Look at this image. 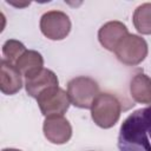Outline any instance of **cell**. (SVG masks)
Masks as SVG:
<instances>
[{
    "instance_id": "cell-1",
    "label": "cell",
    "mask_w": 151,
    "mask_h": 151,
    "mask_svg": "<svg viewBox=\"0 0 151 151\" xmlns=\"http://www.w3.org/2000/svg\"><path fill=\"white\" fill-rule=\"evenodd\" d=\"M119 151H151V106L129 114L118 134Z\"/></svg>"
},
{
    "instance_id": "cell-2",
    "label": "cell",
    "mask_w": 151,
    "mask_h": 151,
    "mask_svg": "<svg viewBox=\"0 0 151 151\" xmlns=\"http://www.w3.org/2000/svg\"><path fill=\"white\" fill-rule=\"evenodd\" d=\"M122 105L118 98L111 93H99L91 106V117L101 129H110L119 120Z\"/></svg>"
},
{
    "instance_id": "cell-3",
    "label": "cell",
    "mask_w": 151,
    "mask_h": 151,
    "mask_svg": "<svg viewBox=\"0 0 151 151\" xmlns=\"http://www.w3.org/2000/svg\"><path fill=\"white\" fill-rule=\"evenodd\" d=\"M99 93L98 83L90 77H76L67 83V94L71 104L76 107L91 109Z\"/></svg>"
},
{
    "instance_id": "cell-4",
    "label": "cell",
    "mask_w": 151,
    "mask_h": 151,
    "mask_svg": "<svg viewBox=\"0 0 151 151\" xmlns=\"http://www.w3.org/2000/svg\"><path fill=\"white\" fill-rule=\"evenodd\" d=\"M147 52L149 48L145 39L131 33L124 37L114 50L117 59L129 66L139 65L146 58Z\"/></svg>"
},
{
    "instance_id": "cell-5",
    "label": "cell",
    "mask_w": 151,
    "mask_h": 151,
    "mask_svg": "<svg viewBox=\"0 0 151 151\" xmlns=\"http://www.w3.org/2000/svg\"><path fill=\"white\" fill-rule=\"evenodd\" d=\"M39 109L45 117L63 116L70 107V98L59 86H53L41 92L37 98Z\"/></svg>"
},
{
    "instance_id": "cell-6",
    "label": "cell",
    "mask_w": 151,
    "mask_h": 151,
    "mask_svg": "<svg viewBox=\"0 0 151 151\" xmlns=\"http://www.w3.org/2000/svg\"><path fill=\"white\" fill-rule=\"evenodd\" d=\"M71 20L61 11H48L40 18V31L51 40H63L71 32Z\"/></svg>"
},
{
    "instance_id": "cell-7",
    "label": "cell",
    "mask_w": 151,
    "mask_h": 151,
    "mask_svg": "<svg viewBox=\"0 0 151 151\" xmlns=\"http://www.w3.org/2000/svg\"><path fill=\"white\" fill-rule=\"evenodd\" d=\"M42 131L45 138L50 143L57 145L67 143L72 137V126L63 116L46 117L42 124Z\"/></svg>"
},
{
    "instance_id": "cell-8",
    "label": "cell",
    "mask_w": 151,
    "mask_h": 151,
    "mask_svg": "<svg viewBox=\"0 0 151 151\" xmlns=\"http://www.w3.org/2000/svg\"><path fill=\"white\" fill-rule=\"evenodd\" d=\"M129 34L127 27L120 21H109L98 31V40L107 51L114 52L119 41Z\"/></svg>"
},
{
    "instance_id": "cell-9",
    "label": "cell",
    "mask_w": 151,
    "mask_h": 151,
    "mask_svg": "<svg viewBox=\"0 0 151 151\" xmlns=\"http://www.w3.org/2000/svg\"><path fill=\"white\" fill-rule=\"evenodd\" d=\"M17 66L6 59H1L0 66V90L4 94L12 96L22 87V78Z\"/></svg>"
},
{
    "instance_id": "cell-10",
    "label": "cell",
    "mask_w": 151,
    "mask_h": 151,
    "mask_svg": "<svg viewBox=\"0 0 151 151\" xmlns=\"http://www.w3.org/2000/svg\"><path fill=\"white\" fill-rule=\"evenodd\" d=\"M58 85H59V80L55 73L45 67L38 73H35L34 76L25 79L26 92L28 93V96L35 99L45 90L53 87V86H58Z\"/></svg>"
},
{
    "instance_id": "cell-11",
    "label": "cell",
    "mask_w": 151,
    "mask_h": 151,
    "mask_svg": "<svg viewBox=\"0 0 151 151\" xmlns=\"http://www.w3.org/2000/svg\"><path fill=\"white\" fill-rule=\"evenodd\" d=\"M130 94L136 103L151 105V78L143 72L136 73L130 83Z\"/></svg>"
},
{
    "instance_id": "cell-12",
    "label": "cell",
    "mask_w": 151,
    "mask_h": 151,
    "mask_svg": "<svg viewBox=\"0 0 151 151\" xmlns=\"http://www.w3.org/2000/svg\"><path fill=\"white\" fill-rule=\"evenodd\" d=\"M14 65L26 79L34 76L35 73H38L44 68V58L39 52L34 50H27L15 61Z\"/></svg>"
},
{
    "instance_id": "cell-13",
    "label": "cell",
    "mask_w": 151,
    "mask_h": 151,
    "mask_svg": "<svg viewBox=\"0 0 151 151\" xmlns=\"http://www.w3.org/2000/svg\"><path fill=\"white\" fill-rule=\"evenodd\" d=\"M133 26L140 34H151V2L139 5L133 13Z\"/></svg>"
},
{
    "instance_id": "cell-14",
    "label": "cell",
    "mask_w": 151,
    "mask_h": 151,
    "mask_svg": "<svg viewBox=\"0 0 151 151\" xmlns=\"http://www.w3.org/2000/svg\"><path fill=\"white\" fill-rule=\"evenodd\" d=\"M26 47L22 42L14 40V39H9L7 41H5V44L2 45V54H4V59H6L7 61L15 64V61L26 52Z\"/></svg>"
},
{
    "instance_id": "cell-15",
    "label": "cell",
    "mask_w": 151,
    "mask_h": 151,
    "mask_svg": "<svg viewBox=\"0 0 151 151\" xmlns=\"http://www.w3.org/2000/svg\"><path fill=\"white\" fill-rule=\"evenodd\" d=\"M2 151H21V150H18V149H4Z\"/></svg>"
}]
</instances>
